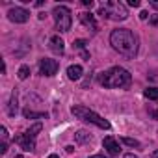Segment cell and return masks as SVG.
Listing matches in <instances>:
<instances>
[{
	"label": "cell",
	"mask_w": 158,
	"mask_h": 158,
	"mask_svg": "<svg viewBox=\"0 0 158 158\" xmlns=\"http://www.w3.org/2000/svg\"><path fill=\"white\" fill-rule=\"evenodd\" d=\"M15 141L24 149V151H28V152H32L34 149H35V139H32V138H28L26 134H21V136H17L15 138Z\"/></svg>",
	"instance_id": "30bf717a"
},
{
	"label": "cell",
	"mask_w": 158,
	"mask_h": 158,
	"mask_svg": "<svg viewBox=\"0 0 158 158\" xmlns=\"http://www.w3.org/2000/svg\"><path fill=\"white\" fill-rule=\"evenodd\" d=\"M125 158H138L136 154H132V152H128V154H125Z\"/></svg>",
	"instance_id": "f546056e"
},
{
	"label": "cell",
	"mask_w": 158,
	"mask_h": 158,
	"mask_svg": "<svg viewBox=\"0 0 158 158\" xmlns=\"http://www.w3.org/2000/svg\"><path fill=\"white\" fill-rule=\"evenodd\" d=\"M99 82L104 88H112V89H115V88H128L130 82H132V76L123 67H112V69L104 71L99 76Z\"/></svg>",
	"instance_id": "7a4b0ae2"
},
{
	"label": "cell",
	"mask_w": 158,
	"mask_h": 158,
	"mask_svg": "<svg viewBox=\"0 0 158 158\" xmlns=\"http://www.w3.org/2000/svg\"><path fill=\"white\" fill-rule=\"evenodd\" d=\"M99 15L102 19H112V21H125L128 17V11L127 8L117 2V0H108V2H104L101 8H99Z\"/></svg>",
	"instance_id": "277c9868"
},
{
	"label": "cell",
	"mask_w": 158,
	"mask_h": 158,
	"mask_svg": "<svg viewBox=\"0 0 158 158\" xmlns=\"http://www.w3.org/2000/svg\"><path fill=\"white\" fill-rule=\"evenodd\" d=\"M74 138H76L78 143H82V145H84V143H89V141L93 139V136H91L88 130H78V132L74 134Z\"/></svg>",
	"instance_id": "5bb4252c"
},
{
	"label": "cell",
	"mask_w": 158,
	"mask_h": 158,
	"mask_svg": "<svg viewBox=\"0 0 158 158\" xmlns=\"http://www.w3.org/2000/svg\"><path fill=\"white\" fill-rule=\"evenodd\" d=\"M143 95L147 99H151V101H158V88H147L143 91Z\"/></svg>",
	"instance_id": "e0dca14e"
},
{
	"label": "cell",
	"mask_w": 158,
	"mask_h": 158,
	"mask_svg": "<svg viewBox=\"0 0 158 158\" xmlns=\"http://www.w3.org/2000/svg\"><path fill=\"white\" fill-rule=\"evenodd\" d=\"M89 158H110V156H104V154H93V156H89Z\"/></svg>",
	"instance_id": "83f0119b"
},
{
	"label": "cell",
	"mask_w": 158,
	"mask_h": 158,
	"mask_svg": "<svg viewBox=\"0 0 158 158\" xmlns=\"http://www.w3.org/2000/svg\"><path fill=\"white\" fill-rule=\"evenodd\" d=\"M48 158H60V156H58V154H50Z\"/></svg>",
	"instance_id": "4dcf8cb0"
},
{
	"label": "cell",
	"mask_w": 158,
	"mask_h": 158,
	"mask_svg": "<svg viewBox=\"0 0 158 158\" xmlns=\"http://www.w3.org/2000/svg\"><path fill=\"white\" fill-rule=\"evenodd\" d=\"M152 26H158V15H154V17H151V21H149Z\"/></svg>",
	"instance_id": "603a6c76"
},
{
	"label": "cell",
	"mask_w": 158,
	"mask_h": 158,
	"mask_svg": "<svg viewBox=\"0 0 158 158\" xmlns=\"http://www.w3.org/2000/svg\"><path fill=\"white\" fill-rule=\"evenodd\" d=\"M156 115H158V112H156Z\"/></svg>",
	"instance_id": "836d02e7"
},
{
	"label": "cell",
	"mask_w": 158,
	"mask_h": 158,
	"mask_svg": "<svg viewBox=\"0 0 158 158\" xmlns=\"http://www.w3.org/2000/svg\"><path fill=\"white\" fill-rule=\"evenodd\" d=\"M110 45L114 47V50H117L119 54H123L127 58H134L138 52V41H136L134 34L127 28L114 30L110 34Z\"/></svg>",
	"instance_id": "6da1fadb"
},
{
	"label": "cell",
	"mask_w": 158,
	"mask_h": 158,
	"mask_svg": "<svg viewBox=\"0 0 158 158\" xmlns=\"http://www.w3.org/2000/svg\"><path fill=\"white\" fill-rule=\"evenodd\" d=\"M41 128H43V125H41V123H35V125H32V127H30V128H28V130H26L24 134H26L28 138L35 139V138H37V134L41 132Z\"/></svg>",
	"instance_id": "9a60e30c"
},
{
	"label": "cell",
	"mask_w": 158,
	"mask_h": 158,
	"mask_svg": "<svg viewBox=\"0 0 158 158\" xmlns=\"http://www.w3.org/2000/svg\"><path fill=\"white\" fill-rule=\"evenodd\" d=\"M147 17H149V13H147V11H141V13H139V19H141V21H145Z\"/></svg>",
	"instance_id": "484cf974"
},
{
	"label": "cell",
	"mask_w": 158,
	"mask_h": 158,
	"mask_svg": "<svg viewBox=\"0 0 158 158\" xmlns=\"http://www.w3.org/2000/svg\"><path fill=\"white\" fill-rule=\"evenodd\" d=\"M17 76H19V80H26V78L30 76V67H28V65H21Z\"/></svg>",
	"instance_id": "ac0fdd59"
},
{
	"label": "cell",
	"mask_w": 158,
	"mask_h": 158,
	"mask_svg": "<svg viewBox=\"0 0 158 158\" xmlns=\"http://www.w3.org/2000/svg\"><path fill=\"white\" fill-rule=\"evenodd\" d=\"M154 158H158V151H156V152H154Z\"/></svg>",
	"instance_id": "1f68e13d"
},
{
	"label": "cell",
	"mask_w": 158,
	"mask_h": 158,
	"mask_svg": "<svg viewBox=\"0 0 158 158\" xmlns=\"http://www.w3.org/2000/svg\"><path fill=\"white\" fill-rule=\"evenodd\" d=\"M60 69V63L56 60H50V58H41L39 60V73L43 76H54Z\"/></svg>",
	"instance_id": "8992f818"
},
{
	"label": "cell",
	"mask_w": 158,
	"mask_h": 158,
	"mask_svg": "<svg viewBox=\"0 0 158 158\" xmlns=\"http://www.w3.org/2000/svg\"><path fill=\"white\" fill-rule=\"evenodd\" d=\"M8 17H10L11 23L23 24V23H26V21L30 19V11L24 10V8H11V10L8 11Z\"/></svg>",
	"instance_id": "52a82bcc"
},
{
	"label": "cell",
	"mask_w": 158,
	"mask_h": 158,
	"mask_svg": "<svg viewBox=\"0 0 158 158\" xmlns=\"http://www.w3.org/2000/svg\"><path fill=\"white\" fill-rule=\"evenodd\" d=\"M23 115H24L26 119H47V117H48L47 112H34V110H30V108H24Z\"/></svg>",
	"instance_id": "4fadbf2b"
},
{
	"label": "cell",
	"mask_w": 158,
	"mask_h": 158,
	"mask_svg": "<svg viewBox=\"0 0 158 158\" xmlns=\"http://www.w3.org/2000/svg\"><path fill=\"white\" fill-rule=\"evenodd\" d=\"M121 141H123V143H127L128 147H139V141H138V139H134V138H121Z\"/></svg>",
	"instance_id": "d6986e66"
},
{
	"label": "cell",
	"mask_w": 158,
	"mask_h": 158,
	"mask_svg": "<svg viewBox=\"0 0 158 158\" xmlns=\"http://www.w3.org/2000/svg\"><path fill=\"white\" fill-rule=\"evenodd\" d=\"M71 114H73L74 117H78V119L88 121V123H91V125H95V127H99V128H104V130H108V128L112 127L104 117H101L97 112L89 110L88 106H80V104H76V106H73V108H71Z\"/></svg>",
	"instance_id": "3957f363"
},
{
	"label": "cell",
	"mask_w": 158,
	"mask_h": 158,
	"mask_svg": "<svg viewBox=\"0 0 158 158\" xmlns=\"http://www.w3.org/2000/svg\"><path fill=\"white\" fill-rule=\"evenodd\" d=\"M6 151H8V143H6V141H2V145H0V152L4 154Z\"/></svg>",
	"instance_id": "cb8c5ba5"
},
{
	"label": "cell",
	"mask_w": 158,
	"mask_h": 158,
	"mask_svg": "<svg viewBox=\"0 0 158 158\" xmlns=\"http://www.w3.org/2000/svg\"><path fill=\"white\" fill-rule=\"evenodd\" d=\"M52 15H54V21H56V28L60 32H69L71 30L73 17H71V10L67 6H56Z\"/></svg>",
	"instance_id": "5b68a950"
},
{
	"label": "cell",
	"mask_w": 158,
	"mask_h": 158,
	"mask_svg": "<svg viewBox=\"0 0 158 158\" xmlns=\"http://www.w3.org/2000/svg\"><path fill=\"white\" fill-rule=\"evenodd\" d=\"M82 4H84L86 8H91V6H93V0H82Z\"/></svg>",
	"instance_id": "d4e9b609"
},
{
	"label": "cell",
	"mask_w": 158,
	"mask_h": 158,
	"mask_svg": "<svg viewBox=\"0 0 158 158\" xmlns=\"http://www.w3.org/2000/svg\"><path fill=\"white\" fill-rule=\"evenodd\" d=\"M65 151H67V152H73V151H74V147H73V145H69V147H65Z\"/></svg>",
	"instance_id": "f1b7e54d"
},
{
	"label": "cell",
	"mask_w": 158,
	"mask_h": 158,
	"mask_svg": "<svg viewBox=\"0 0 158 158\" xmlns=\"http://www.w3.org/2000/svg\"><path fill=\"white\" fill-rule=\"evenodd\" d=\"M102 147L108 151V154H112V156H117L119 152H121V147H119V143L112 138V136H106L104 139H102Z\"/></svg>",
	"instance_id": "ba28073f"
},
{
	"label": "cell",
	"mask_w": 158,
	"mask_h": 158,
	"mask_svg": "<svg viewBox=\"0 0 158 158\" xmlns=\"http://www.w3.org/2000/svg\"><path fill=\"white\" fill-rule=\"evenodd\" d=\"M8 114L13 117L17 114V91L11 93V101H10V106H8Z\"/></svg>",
	"instance_id": "2e32d148"
},
{
	"label": "cell",
	"mask_w": 158,
	"mask_h": 158,
	"mask_svg": "<svg viewBox=\"0 0 158 158\" xmlns=\"http://www.w3.org/2000/svg\"><path fill=\"white\" fill-rule=\"evenodd\" d=\"M86 45H88V43H86L84 39H76V41L73 43V48H84Z\"/></svg>",
	"instance_id": "ffe728a7"
},
{
	"label": "cell",
	"mask_w": 158,
	"mask_h": 158,
	"mask_svg": "<svg viewBox=\"0 0 158 158\" xmlns=\"http://www.w3.org/2000/svg\"><path fill=\"white\" fill-rule=\"evenodd\" d=\"M15 158H23V156H15Z\"/></svg>",
	"instance_id": "d6a6232c"
},
{
	"label": "cell",
	"mask_w": 158,
	"mask_h": 158,
	"mask_svg": "<svg viewBox=\"0 0 158 158\" xmlns=\"http://www.w3.org/2000/svg\"><path fill=\"white\" fill-rule=\"evenodd\" d=\"M80 21H82V24H84V26H88L89 30H93V32H97V30H99V24H97V21H95V17H93L91 13H88V11L80 13Z\"/></svg>",
	"instance_id": "8fae6325"
},
{
	"label": "cell",
	"mask_w": 158,
	"mask_h": 158,
	"mask_svg": "<svg viewBox=\"0 0 158 158\" xmlns=\"http://www.w3.org/2000/svg\"><path fill=\"white\" fill-rule=\"evenodd\" d=\"M149 4H151V6H152L154 10H158V0H151V2H149Z\"/></svg>",
	"instance_id": "4316f807"
},
{
	"label": "cell",
	"mask_w": 158,
	"mask_h": 158,
	"mask_svg": "<svg viewBox=\"0 0 158 158\" xmlns=\"http://www.w3.org/2000/svg\"><path fill=\"white\" fill-rule=\"evenodd\" d=\"M0 136H2V139H4V141L8 139V130H6L4 127H2V128H0Z\"/></svg>",
	"instance_id": "44dd1931"
},
{
	"label": "cell",
	"mask_w": 158,
	"mask_h": 158,
	"mask_svg": "<svg viewBox=\"0 0 158 158\" xmlns=\"http://www.w3.org/2000/svg\"><path fill=\"white\" fill-rule=\"evenodd\" d=\"M65 43H63V39L60 37V35H52L50 37V41H48V47H50V50L54 52V54H63V50H65V47H63Z\"/></svg>",
	"instance_id": "9c48e42d"
},
{
	"label": "cell",
	"mask_w": 158,
	"mask_h": 158,
	"mask_svg": "<svg viewBox=\"0 0 158 158\" xmlns=\"http://www.w3.org/2000/svg\"><path fill=\"white\" fill-rule=\"evenodd\" d=\"M82 73H84L82 65H71V67L67 69V76H69V80H80Z\"/></svg>",
	"instance_id": "7c38bea8"
},
{
	"label": "cell",
	"mask_w": 158,
	"mask_h": 158,
	"mask_svg": "<svg viewBox=\"0 0 158 158\" xmlns=\"http://www.w3.org/2000/svg\"><path fill=\"white\" fill-rule=\"evenodd\" d=\"M128 6H132V8H139V0H128Z\"/></svg>",
	"instance_id": "7402d4cb"
}]
</instances>
